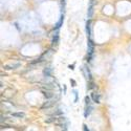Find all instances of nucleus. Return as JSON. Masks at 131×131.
I'll list each match as a JSON object with an SVG mask.
<instances>
[{
  "label": "nucleus",
  "instance_id": "f257e3e1",
  "mask_svg": "<svg viewBox=\"0 0 131 131\" xmlns=\"http://www.w3.org/2000/svg\"><path fill=\"white\" fill-rule=\"evenodd\" d=\"M93 50H94V44H93L92 40L89 38L88 41H87V51H88V58H89L88 61H90V59H91V57H92Z\"/></svg>",
  "mask_w": 131,
  "mask_h": 131
},
{
  "label": "nucleus",
  "instance_id": "f03ea898",
  "mask_svg": "<svg viewBox=\"0 0 131 131\" xmlns=\"http://www.w3.org/2000/svg\"><path fill=\"white\" fill-rule=\"evenodd\" d=\"M93 7H94V0H89L88 9H87V17L91 18L93 15Z\"/></svg>",
  "mask_w": 131,
  "mask_h": 131
},
{
  "label": "nucleus",
  "instance_id": "7ed1b4c3",
  "mask_svg": "<svg viewBox=\"0 0 131 131\" xmlns=\"http://www.w3.org/2000/svg\"><path fill=\"white\" fill-rule=\"evenodd\" d=\"M86 32H87V37L90 38L91 36V20L90 19L86 22Z\"/></svg>",
  "mask_w": 131,
  "mask_h": 131
},
{
  "label": "nucleus",
  "instance_id": "20e7f679",
  "mask_svg": "<svg viewBox=\"0 0 131 131\" xmlns=\"http://www.w3.org/2000/svg\"><path fill=\"white\" fill-rule=\"evenodd\" d=\"M20 63H14V64H7V65H4L3 68L4 69H16L18 67H20Z\"/></svg>",
  "mask_w": 131,
  "mask_h": 131
},
{
  "label": "nucleus",
  "instance_id": "39448f33",
  "mask_svg": "<svg viewBox=\"0 0 131 131\" xmlns=\"http://www.w3.org/2000/svg\"><path fill=\"white\" fill-rule=\"evenodd\" d=\"M10 116L13 117H17V118H24L25 117V113L24 112H12Z\"/></svg>",
  "mask_w": 131,
  "mask_h": 131
},
{
  "label": "nucleus",
  "instance_id": "423d86ee",
  "mask_svg": "<svg viewBox=\"0 0 131 131\" xmlns=\"http://www.w3.org/2000/svg\"><path fill=\"white\" fill-rule=\"evenodd\" d=\"M91 99L94 103L96 104H99L100 103V94L99 93H96V92H92L91 93Z\"/></svg>",
  "mask_w": 131,
  "mask_h": 131
},
{
  "label": "nucleus",
  "instance_id": "0eeeda50",
  "mask_svg": "<svg viewBox=\"0 0 131 131\" xmlns=\"http://www.w3.org/2000/svg\"><path fill=\"white\" fill-rule=\"evenodd\" d=\"M92 109H93V107H92V106H90V105H86V109H85V112H84L85 117H87V116H88V115L91 113Z\"/></svg>",
  "mask_w": 131,
  "mask_h": 131
},
{
  "label": "nucleus",
  "instance_id": "6e6552de",
  "mask_svg": "<svg viewBox=\"0 0 131 131\" xmlns=\"http://www.w3.org/2000/svg\"><path fill=\"white\" fill-rule=\"evenodd\" d=\"M54 103H56V101H52V100H50V101H48V102H46V103H44L42 105V107H41V109H45V108H49V107H51Z\"/></svg>",
  "mask_w": 131,
  "mask_h": 131
},
{
  "label": "nucleus",
  "instance_id": "1a4fd4ad",
  "mask_svg": "<svg viewBox=\"0 0 131 131\" xmlns=\"http://www.w3.org/2000/svg\"><path fill=\"white\" fill-rule=\"evenodd\" d=\"M42 92H43V95H44L46 99H51V97L53 96V93L49 90H42Z\"/></svg>",
  "mask_w": 131,
  "mask_h": 131
},
{
  "label": "nucleus",
  "instance_id": "9d476101",
  "mask_svg": "<svg viewBox=\"0 0 131 131\" xmlns=\"http://www.w3.org/2000/svg\"><path fill=\"white\" fill-rule=\"evenodd\" d=\"M63 20H64V16L62 15V16L60 17V20L56 23V25H54V29H59V28L62 26V24H63Z\"/></svg>",
  "mask_w": 131,
  "mask_h": 131
},
{
  "label": "nucleus",
  "instance_id": "9b49d317",
  "mask_svg": "<svg viewBox=\"0 0 131 131\" xmlns=\"http://www.w3.org/2000/svg\"><path fill=\"white\" fill-rule=\"evenodd\" d=\"M43 74H44V77H46V78H50L51 77V68H49V67L45 68L43 70Z\"/></svg>",
  "mask_w": 131,
  "mask_h": 131
},
{
  "label": "nucleus",
  "instance_id": "f8f14e48",
  "mask_svg": "<svg viewBox=\"0 0 131 131\" xmlns=\"http://www.w3.org/2000/svg\"><path fill=\"white\" fill-rule=\"evenodd\" d=\"M84 70L86 71V78H87V79H88L89 81H91L92 77H91V72H90L89 68H88V67H87V66H85V67H84Z\"/></svg>",
  "mask_w": 131,
  "mask_h": 131
},
{
  "label": "nucleus",
  "instance_id": "ddd939ff",
  "mask_svg": "<svg viewBox=\"0 0 131 131\" xmlns=\"http://www.w3.org/2000/svg\"><path fill=\"white\" fill-rule=\"evenodd\" d=\"M58 42H59V35L57 34V35H54V37L52 38L51 43H52V45H57V44H58Z\"/></svg>",
  "mask_w": 131,
  "mask_h": 131
},
{
  "label": "nucleus",
  "instance_id": "4468645a",
  "mask_svg": "<svg viewBox=\"0 0 131 131\" xmlns=\"http://www.w3.org/2000/svg\"><path fill=\"white\" fill-rule=\"evenodd\" d=\"M90 101H91V99L88 96V95H86L85 96V104L86 105H90Z\"/></svg>",
  "mask_w": 131,
  "mask_h": 131
},
{
  "label": "nucleus",
  "instance_id": "2eb2a0df",
  "mask_svg": "<svg viewBox=\"0 0 131 131\" xmlns=\"http://www.w3.org/2000/svg\"><path fill=\"white\" fill-rule=\"evenodd\" d=\"M57 118L56 117H50L49 119H45V123H52V122H56Z\"/></svg>",
  "mask_w": 131,
  "mask_h": 131
},
{
  "label": "nucleus",
  "instance_id": "dca6fc26",
  "mask_svg": "<svg viewBox=\"0 0 131 131\" xmlns=\"http://www.w3.org/2000/svg\"><path fill=\"white\" fill-rule=\"evenodd\" d=\"M73 94H74V100H73V101H74V103H77V102H78V91L74 90V91H73Z\"/></svg>",
  "mask_w": 131,
  "mask_h": 131
},
{
  "label": "nucleus",
  "instance_id": "f3484780",
  "mask_svg": "<svg viewBox=\"0 0 131 131\" xmlns=\"http://www.w3.org/2000/svg\"><path fill=\"white\" fill-rule=\"evenodd\" d=\"M83 129H84V130H85V131H88V130H89V128H88V127H87V126H86V125H85V124H84V125H83Z\"/></svg>",
  "mask_w": 131,
  "mask_h": 131
},
{
  "label": "nucleus",
  "instance_id": "a211bd4d",
  "mask_svg": "<svg viewBox=\"0 0 131 131\" xmlns=\"http://www.w3.org/2000/svg\"><path fill=\"white\" fill-rule=\"evenodd\" d=\"M70 83L72 84L71 86H75V81H74V80H70Z\"/></svg>",
  "mask_w": 131,
  "mask_h": 131
}]
</instances>
